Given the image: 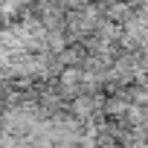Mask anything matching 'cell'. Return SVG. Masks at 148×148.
<instances>
[{
  "label": "cell",
  "mask_w": 148,
  "mask_h": 148,
  "mask_svg": "<svg viewBox=\"0 0 148 148\" xmlns=\"http://www.w3.org/2000/svg\"><path fill=\"white\" fill-rule=\"evenodd\" d=\"M128 3H131V0H128Z\"/></svg>",
  "instance_id": "6da1fadb"
}]
</instances>
